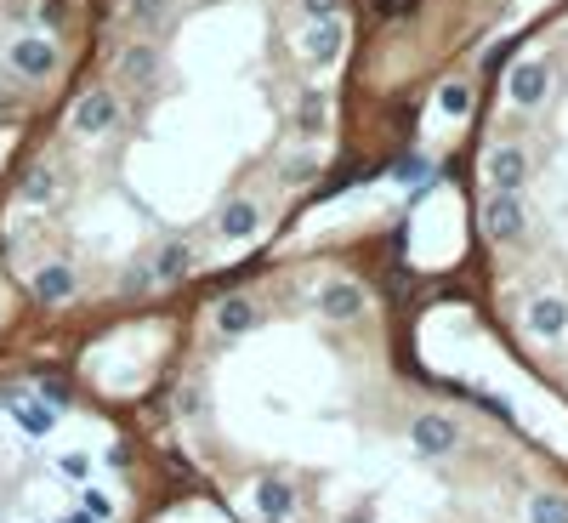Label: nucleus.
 <instances>
[{
    "instance_id": "obj_1",
    "label": "nucleus",
    "mask_w": 568,
    "mask_h": 523,
    "mask_svg": "<svg viewBox=\"0 0 568 523\" xmlns=\"http://www.w3.org/2000/svg\"><path fill=\"white\" fill-rule=\"evenodd\" d=\"M171 325L131 410L234 523H568V461L426 370L364 256L244 268Z\"/></svg>"
},
{
    "instance_id": "obj_2",
    "label": "nucleus",
    "mask_w": 568,
    "mask_h": 523,
    "mask_svg": "<svg viewBox=\"0 0 568 523\" xmlns=\"http://www.w3.org/2000/svg\"><path fill=\"white\" fill-rule=\"evenodd\" d=\"M534 97L557 103L534 114L517 97H495L478 148L472 256H478L483 325L500 336L540 387L568 404V40L551 29L512 63Z\"/></svg>"
}]
</instances>
